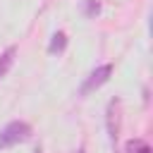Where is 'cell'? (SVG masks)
<instances>
[{"label":"cell","instance_id":"cell-9","mask_svg":"<svg viewBox=\"0 0 153 153\" xmlns=\"http://www.w3.org/2000/svg\"><path fill=\"white\" fill-rule=\"evenodd\" d=\"M76 153H86V151H84V148H79V151H76Z\"/></svg>","mask_w":153,"mask_h":153},{"label":"cell","instance_id":"cell-5","mask_svg":"<svg viewBox=\"0 0 153 153\" xmlns=\"http://www.w3.org/2000/svg\"><path fill=\"white\" fill-rule=\"evenodd\" d=\"M14 55H17V48H14V45H10V48L0 55V79L10 72V67H12V62H14Z\"/></svg>","mask_w":153,"mask_h":153},{"label":"cell","instance_id":"cell-6","mask_svg":"<svg viewBox=\"0 0 153 153\" xmlns=\"http://www.w3.org/2000/svg\"><path fill=\"white\" fill-rule=\"evenodd\" d=\"M127 153H153L151 151V146L143 141V139H131V141H127V148H124Z\"/></svg>","mask_w":153,"mask_h":153},{"label":"cell","instance_id":"cell-2","mask_svg":"<svg viewBox=\"0 0 153 153\" xmlns=\"http://www.w3.org/2000/svg\"><path fill=\"white\" fill-rule=\"evenodd\" d=\"M110 74H112V65H100V67H96V69L84 79V84H81L79 93H81V96H86L88 91H93V88L103 86V84L110 79Z\"/></svg>","mask_w":153,"mask_h":153},{"label":"cell","instance_id":"cell-7","mask_svg":"<svg viewBox=\"0 0 153 153\" xmlns=\"http://www.w3.org/2000/svg\"><path fill=\"white\" fill-rule=\"evenodd\" d=\"M98 12H100V5L96 0H84V14L86 17H96Z\"/></svg>","mask_w":153,"mask_h":153},{"label":"cell","instance_id":"cell-4","mask_svg":"<svg viewBox=\"0 0 153 153\" xmlns=\"http://www.w3.org/2000/svg\"><path fill=\"white\" fill-rule=\"evenodd\" d=\"M65 48H67V33H65V31H57V33H53V38H50V45H48V53H50V55H60Z\"/></svg>","mask_w":153,"mask_h":153},{"label":"cell","instance_id":"cell-8","mask_svg":"<svg viewBox=\"0 0 153 153\" xmlns=\"http://www.w3.org/2000/svg\"><path fill=\"white\" fill-rule=\"evenodd\" d=\"M33 153H43V148H41V146H36V151H33Z\"/></svg>","mask_w":153,"mask_h":153},{"label":"cell","instance_id":"cell-1","mask_svg":"<svg viewBox=\"0 0 153 153\" xmlns=\"http://www.w3.org/2000/svg\"><path fill=\"white\" fill-rule=\"evenodd\" d=\"M29 136H31V124H29V122H22V120H14V122H10V124L0 131V151L22 143V141H26Z\"/></svg>","mask_w":153,"mask_h":153},{"label":"cell","instance_id":"cell-3","mask_svg":"<svg viewBox=\"0 0 153 153\" xmlns=\"http://www.w3.org/2000/svg\"><path fill=\"white\" fill-rule=\"evenodd\" d=\"M105 124H108V134H110V141H112V143H117V136H120V100H117V98L108 103Z\"/></svg>","mask_w":153,"mask_h":153}]
</instances>
